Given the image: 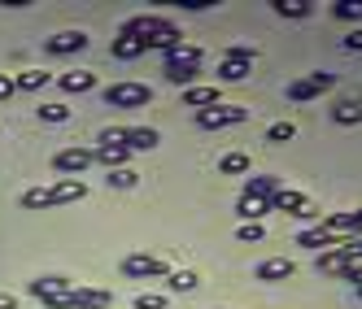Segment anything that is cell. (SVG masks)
Wrapping results in <instances>:
<instances>
[{
	"label": "cell",
	"mask_w": 362,
	"mask_h": 309,
	"mask_svg": "<svg viewBox=\"0 0 362 309\" xmlns=\"http://www.w3.org/2000/svg\"><path fill=\"white\" fill-rule=\"evenodd\" d=\"M127 35H140L148 48H162V53L170 57L179 44H184V31L175 27L170 18H162V13H140V18H127V27H122Z\"/></svg>",
	"instance_id": "cell-1"
},
{
	"label": "cell",
	"mask_w": 362,
	"mask_h": 309,
	"mask_svg": "<svg viewBox=\"0 0 362 309\" xmlns=\"http://www.w3.org/2000/svg\"><path fill=\"white\" fill-rule=\"evenodd\" d=\"M88 183L83 178H57L48 188H31L22 192V210H53V205H70V200H83Z\"/></svg>",
	"instance_id": "cell-2"
},
{
	"label": "cell",
	"mask_w": 362,
	"mask_h": 309,
	"mask_svg": "<svg viewBox=\"0 0 362 309\" xmlns=\"http://www.w3.org/2000/svg\"><path fill=\"white\" fill-rule=\"evenodd\" d=\"M48 309H110L114 305V292L110 288H70L53 301H44Z\"/></svg>",
	"instance_id": "cell-3"
},
{
	"label": "cell",
	"mask_w": 362,
	"mask_h": 309,
	"mask_svg": "<svg viewBox=\"0 0 362 309\" xmlns=\"http://www.w3.org/2000/svg\"><path fill=\"white\" fill-rule=\"evenodd\" d=\"M197 66H201V48H192V44H179L175 53L166 57L162 74H166L170 83H179V87H192V79H197Z\"/></svg>",
	"instance_id": "cell-4"
},
{
	"label": "cell",
	"mask_w": 362,
	"mask_h": 309,
	"mask_svg": "<svg viewBox=\"0 0 362 309\" xmlns=\"http://www.w3.org/2000/svg\"><path fill=\"white\" fill-rule=\"evenodd\" d=\"M153 100V87L148 83H114V87H105V105L110 109H144Z\"/></svg>",
	"instance_id": "cell-5"
},
{
	"label": "cell",
	"mask_w": 362,
	"mask_h": 309,
	"mask_svg": "<svg viewBox=\"0 0 362 309\" xmlns=\"http://www.w3.org/2000/svg\"><path fill=\"white\" fill-rule=\"evenodd\" d=\"M245 118H249L245 105H214V109L197 114V126H201V131H223V126H240Z\"/></svg>",
	"instance_id": "cell-6"
},
{
	"label": "cell",
	"mask_w": 362,
	"mask_h": 309,
	"mask_svg": "<svg viewBox=\"0 0 362 309\" xmlns=\"http://www.w3.org/2000/svg\"><path fill=\"white\" fill-rule=\"evenodd\" d=\"M122 274L127 279H166V262L162 257H153V253H127L122 257Z\"/></svg>",
	"instance_id": "cell-7"
},
{
	"label": "cell",
	"mask_w": 362,
	"mask_h": 309,
	"mask_svg": "<svg viewBox=\"0 0 362 309\" xmlns=\"http://www.w3.org/2000/svg\"><path fill=\"white\" fill-rule=\"evenodd\" d=\"M336 87V74H327V70H315V74H305V79H297V83H288V100H315V96H323V92H332Z\"/></svg>",
	"instance_id": "cell-8"
},
{
	"label": "cell",
	"mask_w": 362,
	"mask_h": 309,
	"mask_svg": "<svg viewBox=\"0 0 362 309\" xmlns=\"http://www.w3.org/2000/svg\"><path fill=\"white\" fill-rule=\"evenodd\" d=\"M92 162H96L92 148H62V152H53V170L57 174H70V178H79Z\"/></svg>",
	"instance_id": "cell-9"
},
{
	"label": "cell",
	"mask_w": 362,
	"mask_h": 309,
	"mask_svg": "<svg viewBox=\"0 0 362 309\" xmlns=\"http://www.w3.org/2000/svg\"><path fill=\"white\" fill-rule=\"evenodd\" d=\"M271 210H275V214H293V218H319L315 205H310L301 192H293V188H279V192L271 196Z\"/></svg>",
	"instance_id": "cell-10"
},
{
	"label": "cell",
	"mask_w": 362,
	"mask_h": 309,
	"mask_svg": "<svg viewBox=\"0 0 362 309\" xmlns=\"http://www.w3.org/2000/svg\"><path fill=\"white\" fill-rule=\"evenodd\" d=\"M83 48H88L83 31H57L53 40H44V53H53V57H74V53H83Z\"/></svg>",
	"instance_id": "cell-11"
},
{
	"label": "cell",
	"mask_w": 362,
	"mask_h": 309,
	"mask_svg": "<svg viewBox=\"0 0 362 309\" xmlns=\"http://www.w3.org/2000/svg\"><path fill=\"white\" fill-rule=\"evenodd\" d=\"M92 152H96V162H105L110 170H122L127 157H132V148H127L122 140H110L105 131H100V148H92Z\"/></svg>",
	"instance_id": "cell-12"
},
{
	"label": "cell",
	"mask_w": 362,
	"mask_h": 309,
	"mask_svg": "<svg viewBox=\"0 0 362 309\" xmlns=\"http://www.w3.org/2000/svg\"><path fill=\"white\" fill-rule=\"evenodd\" d=\"M253 274H257V283H284V279H293V274H297V266L288 262V257H267V262L257 266Z\"/></svg>",
	"instance_id": "cell-13"
},
{
	"label": "cell",
	"mask_w": 362,
	"mask_h": 309,
	"mask_svg": "<svg viewBox=\"0 0 362 309\" xmlns=\"http://www.w3.org/2000/svg\"><path fill=\"white\" fill-rule=\"evenodd\" d=\"M319 274H345L349 266H354V257H349V248L341 244V248H327V253H319Z\"/></svg>",
	"instance_id": "cell-14"
},
{
	"label": "cell",
	"mask_w": 362,
	"mask_h": 309,
	"mask_svg": "<svg viewBox=\"0 0 362 309\" xmlns=\"http://www.w3.org/2000/svg\"><path fill=\"white\" fill-rule=\"evenodd\" d=\"M122 144L132 152H148V148H158V131L153 126H122Z\"/></svg>",
	"instance_id": "cell-15"
},
{
	"label": "cell",
	"mask_w": 362,
	"mask_h": 309,
	"mask_svg": "<svg viewBox=\"0 0 362 309\" xmlns=\"http://www.w3.org/2000/svg\"><path fill=\"white\" fill-rule=\"evenodd\" d=\"M70 288H74L70 279H62V274H44V279L31 283V296H35V301H53V296H62V292H70Z\"/></svg>",
	"instance_id": "cell-16"
},
{
	"label": "cell",
	"mask_w": 362,
	"mask_h": 309,
	"mask_svg": "<svg viewBox=\"0 0 362 309\" xmlns=\"http://www.w3.org/2000/svg\"><path fill=\"white\" fill-rule=\"evenodd\" d=\"M110 53H114L118 61H136V57H144V53H148V44H144L140 35H127V31H122V35L114 40V48H110Z\"/></svg>",
	"instance_id": "cell-17"
},
{
	"label": "cell",
	"mask_w": 362,
	"mask_h": 309,
	"mask_svg": "<svg viewBox=\"0 0 362 309\" xmlns=\"http://www.w3.org/2000/svg\"><path fill=\"white\" fill-rule=\"evenodd\" d=\"M297 244L301 248H341V236H332V231H323V226H310V231H301L297 236Z\"/></svg>",
	"instance_id": "cell-18"
},
{
	"label": "cell",
	"mask_w": 362,
	"mask_h": 309,
	"mask_svg": "<svg viewBox=\"0 0 362 309\" xmlns=\"http://www.w3.org/2000/svg\"><path fill=\"white\" fill-rule=\"evenodd\" d=\"M184 105L188 109H214V105H223V100H218V87H184Z\"/></svg>",
	"instance_id": "cell-19"
},
{
	"label": "cell",
	"mask_w": 362,
	"mask_h": 309,
	"mask_svg": "<svg viewBox=\"0 0 362 309\" xmlns=\"http://www.w3.org/2000/svg\"><path fill=\"white\" fill-rule=\"evenodd\" d=\"M275 192H279V178H275V174H249L240 196H262V200H271Z\"/></svg>",
	"instance_id": "cell-20"
},
{
	"label": "cell",
	"mask_w": 362,
	"mask_h": 309,
	"mask_svg": "<svg viewBox=\"0 0 362 309\" xmlns=\"http://www.w3.org/2000/svg\"><path fill=\"white\" fill-rule=\"evenodd\" d=\"M57 83H62V92H79V96H83V92L96 87V74H88V70H70V74H62Z\"/></svg>",
	"instance_id": "cell-21"
},
{
	"label": "cell",
	"mask_w": 362,
	"mask_h": 309,
	"mask_svg": "<svg viewBox=\"0 0 362 309\" xmlns=\"http://www.w3.org/2000/svg\"><path fill=\"white\" fill-rule=\"evenodd\" d=\"M236 214L245 218V222H257L262 214H271V200H262V196H240V205H236Z\"/></svg>",
	"instance_id": "cell-22"
},
{
	"label": "cell",
	"mask_w": 362,
	"mask_h": 309,
	"mask_svg": "<svg viewBox=\"0 0 362 309\" xmlns=\"http://www.w3.org/2000/svg\"><path fill=\"white\" fill-rule=\"evenodd\" d=\"M271 9H275L279 18H310V13H315V5H310V0H271Z\"/></svg>",
	"instance_id": "cell-23"
},
{
	"label": "cell",
	"mask_w": 362,
	"mask_h": 309,
	"mask_svg": "<svg viewBox=\"0 0 362 309\" xmlns=\"http://www.w3.org/2000/svg\"><path fill=\"white\" fill-rule=\"evenodd\" d=\"M332 122L336 126H358L362 122V105H358V100H341V105L332 109Z\"/></svg>",
	"instance_id": "cell-24"
},
{
	"label": "cell",
	"mask_w": 362,
	"mask_h": 309,
	"mask_svg": "<svg viewBox=\"0 0 362 309\" xmlns=\"http://www.w3.org/2000/svg\"><path fill=\"white\" fill-rule=\"evenodd\" d=\"M48 79H53V74H48V70H22L18 79H13V87H18V92H40V87L48 83Z\"/></svg>",
	"instance_id": "cell-25"
},
{
	"label": "cell",
	"mask_w": 362,
	"mask_h": 309,
	"mask_svg": "<svg viewBox=\"0 0 362 309\" xmlns=\"http://www.w3.org/2000/svg\"><path fill=\"white\" fill-rule=\"evenodd\" d=\"M166 288L170 292H197V274L192 270H170L166 274Z\"/></svg>",
	"instance_id": "cell-26"
},
{
	"label": "cell",
	"mask_w": 362,
	"mask_h": 309,
	"mask_svg": "<svg viewBox=\"0 0 362 309\" xmlns=\"http://www.w3.org/2000/svg\"><path fill=\"white\" fill-rule=\"evenodd\" d=\"M35 114H40V122H70V105H62V100H48Z\"/></svg>",
	"instance_id": "cell-27"
},
{
	"label": "cell",
	"mask_w": 362,
	"mask_h": 309,
	"mask_svg": "<svg viewBox=\"0 0 362 309\" xmlns=\"http://www.w3.org/2000/svg\"><path fill=\"white\" fill-rule=\"evenodd\" d=\"M218 170L223 174H249V157H245V152H227V157L218 162Z\"/></svg>",
	"instance_id": "cell-28"
},
{
	"label": "cell",
	"mask_w": 362,
	"mask_h": 309,
	"mask_svg": "<svg viewBox=\"0 0 362 309\" xmlns=\"http://www.w3.org/2000/svg\"><path fill=\"white\" fill-rule=\"evenodd\" d=\"M223 61H245V66H253V61H257V48H249V44H231L227 53H223Z\"/></svg>",
	"instance_id": "cell-29"
},
{
	"label": "cell",
	"mask_w": 362,
	"mask_h": 309,
	"mask_svg": "<svg viewBox=\"0 0 362 309\" xmlns=\"http://www.w3.org/2000/svg\"><path fill=\"white\" fill-rule=\"evenodd\" d=\"M218 74H223L227 83H240L245 74H253V66H245V61H223V66H218Z\"/></svg>",
	"instance_id": "cell-30"
},
{
	"label": "cell",
	"mask_w": 362,
	"mask_h": 309,
	"mask_svg": "<svg viewBox=\"0 0 362 309\" xmlns=\"http://www.w3.org/2000/svg\"><path fill=\"white\" fill-rule=\"evenodd\" d=\"M336 18H345V22H362V0H336Z\"/></svg>",
	"instance_id": "cell-31"
},
{
	"label": "cell",
	"mask_w": 362,
	"mask_h": 309,
	"mask_svg": "<svg viewBox=\"0 0 362 309\" xmlns=\"http://www.w3.org/2000/svg\"><path fill=\"white\" fill-rule=\"evenodd\" d=\"M105 183H110V188H136V183H140V174L122 166V170H110V178H105Z\"/></svg>",
	"instance_id": "cell-32"
},
{
	"label": "cell",
	"mask_w": 362,
	"mask_h": 309,
	"mask_svg": "<svg viewBox=\"0 0 362 309\" xmlns=\"http://www.w3.org/2000/svg\"><path fill=\"white\" fill-rule=\"evenodd\" d=\"M293 135H297V126H293V122H275L271 131H267V140H271V144H288Z\"/></svg>",
	"instance_id": "cell-33"
},
{
	"label": "cell",
	"mask_w": 362,
	"mask_h": 309,
	"mask_svg": "<svg viewBox=\"0 0 362 309\" xmlns=\"http://www.w3.org/2000/svg\"><path fill=\"white\" fill-rule=\"evenodd\" d=\"M236 236H240L245 244H262V236H267V231H262V222H240V231H236Z\"/></svg>",
	"instance_id": "cell-34"
},
{
	"label": "cell",
	"mask_w": 362,
	"mask_h": 309,
	"mask_svg": "<svg viewBox=\"0 0 362 309\" xmlns=\"http://www.w3.org/2000/svg\"><path fill=\"white\" fill-rule=\"evenodd\" d=\"M136 309H166V292H140Z\"/></svg>",
	"instance_id": "cell-35"
},
{
	"label": "cell",
	"mask_w": 362,
	"mask_h": 309,
	"mask_svg": "<svg viewBox=\"0 0 362 309\" xmlns=\"http://www.w3.org/2000/svg\"><path fill=\"white\" fill-rule=\"evenodd\" d=\"M214 5V0H179V9H184V13H201V9H210Z\"/></svg>",
	"instance_id": "cell-36"
},
{
	"label": "cell",
	"mask_w": 362,
	"mask_h": 309,
	"mask_svg": "<svg viewBox=\"0 0 362 309\" xmlns=\"http://www.w3.org/2000/svg\"><path fill=\"white\" fill-rule=\"evenodd\" d=\"M341 44L349 48V53H362V27H358V31H349V35H345Z\"/></svg>",
	"instance_id": "cell-37"
},
{
	"label": "cell",
	"mask_w": 362,
	"mask_h": 309,
	"mask_svg": "<svg viewBox=\"0 0 362 309\" xmlns=\"http://www.w3.org/2000/svg\"><path fill=\"white\" fill-rule=\"evenodd\" d=\"M341 279H349V283H354V288H362V262H354V266H349V270H345Z\"/></svg>",
	"instance_id": "cell-38"
},
{
	"label": "cell",
	"mask_w": 362,
	"mask_h": 309,
	"mask_svg": "<svg viewBox=\"0 0 362 309\" xmlns=\"http://www.w3.org/2000/svg\"><path fill=\"white\" fill-rule=\"evenodd\" d=\"M18 87H13V79H9V74H0V100H9Z\"/></svg>",
	"instance_id": "cell-39"
},
{
	"label": "cell",
	"mask_w": 362,
	"mask_h": 309,
	"mask_svg": "<svg viewBox=\"0 0 362 309\" xmlns=\"http://www.w3.org/2000/svg\"><path fill=\"white\" fill-rule=\"evenodd\" d=\"M345 248H349V257H354V262H362V236H354V240H345Z\"/></svg>",
	"instance_id": "cell-40"
},
{
	"label": "cell",
	"mask_w": 362,
	"mask_h": 309,
	"mask_svg": "<svg viewBox=\"0 0 362 309\" xmlns=\"http://www.w3.org/2000/svg\"><path fill=\"white\" fill-rule=\"evenodd\" d=\"M0 309H18V301H13L9 292H0Z\"/></svg>",
	"instance_id": "cell-41"
},
{
	"label": "cell",
	"mask_w": 362,
	"mask_h": 309,
	"mask_svg": "<svg viewBox=\"0 0 362 309\" xmlns=\"http://www.w3.org/2000/svg\"><path fill=\"white\" fill-rule=\"evenodd\" d=\"M358 296H362V288H358Z\"/></svg>",
	"instance_id": "cell-42"
}]
</instances>
